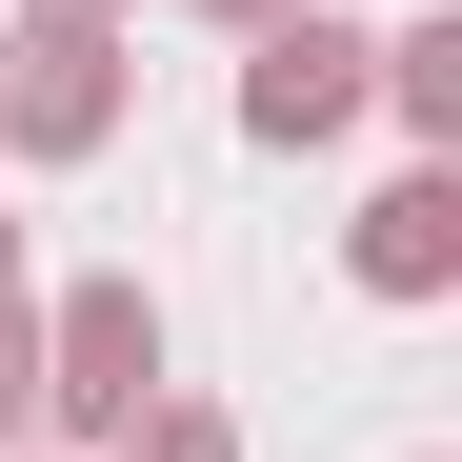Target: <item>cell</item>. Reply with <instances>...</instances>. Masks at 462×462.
Listing matches in <instances>:
<instances>
[{
    "mask_svg": "<svg viewBox=\"0 0 462 462\" xmlns=\"http://www.w3.org/2000/svg\"><path fill=\"white\" fill-rule=\"evenodd\" d=\"M141 382H162V301H141V282H81V301L41 322V402L81 422V442H121Z\"/></svg>",
    "mask_w": 462,
    "mask_h": 462,
    "instance_id": "obj_1",
    "label": "cell"
},
{
    "mask_svg": "<svg viewBox=\"0 0 462 462\" xmlns=\"http://www.w3.org/2000/svg\"><path fill=\"white\" fill-rule=\"evenodd\" d=\"M0 121H21V141H41V162H81V141L121 121V41L81 21V0H41V21H21V41H0Z\"/></svg>",
    "mask_w": 462,
    "mask_h": 462,
    "instance_id": "obj_2",
    "label": "cell"
},
{
    "mask_svg": "<svg viewBox=\"0 0 462 462\" xmlns=\"http://www.w3.org/2000/svg\"><path fill=\"white\" fill-rule=\"evenodd\" d=\"M362 60H382V41H342V21H262L242 121H262V141H342V121H362Z\"/></svg>",
    "mask_w": 462,
    "mask_h": 462,
    "instance_id": "obj_3",
    "label": "cell"
},
{
    "mask_svg": "<svg viewBox=\"0 0 462 462\" xmlns=\"http://www.w3.org/2000/svg\"><path fill=\"white\" fill-rule=\"evenodd\" d=\"M362 282H382V301H442V282H462V181H382V201H362Z\"/></svg>",
    "mask_w": 462,
    "mask_h": 462,
    "instance_id": "obj_4",
    "label": "cell"
},
{
    "mask_svg": "<svg viewBox=\"0 0 462 462\" xmlns=\"http://www.w3.org/2000/svg\"><path fill=\"white\" fill-rule=\"evenodd\" d=\"M382 81H402V121H462V21H422V41H382Z\"/></svg>",
    "mask_w": 462,
    "mask_h": 462,
    "instance_id": "obj_5",
    "label": "cell"
},
{
    "mask_svg": "<svg viewBox=\"0 0 462 462\" xmlns=\"http://www.w3.org/2000/svg\"><path fill=\"white\" fill-rule=\"evenodd\" d=\"M121 462H242V442H221L201 402H162V422H121Z\"/></svg>",
    "mask_w": 462,
    "mask_h": 462,
    "instance_id": "obj_6",
    "label": "cell"
},
{
    "mask_svg": "<svg viewBox=\"0 0 462 462\" xmlns=\"http://www.w3.org/2000/svg\"><path fill=\"white\" fill-rule=\"evenodd\" d=\"M21 402H41V322H21V282H0V442H21Z\"/></svg>",
    "mask_w": 462,
    "mask_h": 462,
    "instance_id": "obj_7",
    "label": "cell"
},
{
    "mask_svg": "<svg viewBox=\"0 0 462 462\" xmlns=\"http://www.w3.org/2000/svg\"><path fill=\"white\" fill-rule=\"evenodd\" d=\"M221 21H282V0H221Z\"/></svg>",
    "mask_w": 462,
    "mask_h": 462,
    "instance_id": "obj_8",
    "label": "cell"
},
{
    "mask_svg": "<svg viewBox=\"0 0 462 462\" xmlns=\"http://www.w3.org/2000/svg\"><path fill=\"white\" fill-rule=\"evenodd\" d=\"M81 21H121V0H81Z\"/></svg>",
    "mask_w": 462,
    "mask_h": 462,
    "instance_id": "obj_9",
    "label": "cell"
}]
</instances>
